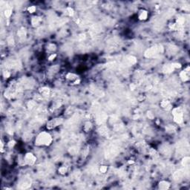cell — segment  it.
<instances>
[{"instance_id": "cell-17", "label": "cell", "mask_w": 190, "mask_h": 190, "mask_svg": "<svg viewBox=\"0 0 190 190\" xmlns=\"http://www.w3.org/2000/svg\"><path fill=\"white\" fill-rule=\"evenodd\" d=\"M68 11L69 16H73L74 15V10H73L72 8H68Z\"/></svg>"}, {"instance_id": "cell-6", "label": "cell", "mask_w": 190, "mask_h": 190, "mask_svg": "<svg viewBox=\"0 0 190 190\" xmlns=\"http://www.w3.org/2000/svg\"><path fill=\"white\" fill-rule=\"evenodd\" d=\"M59 123V120H57V119H54V120H50L47 124V128L52 129L53 128L56 126Z\"/></svg>"}, {"instance_id": "cell-4", "label": "cell", "mask_w": 190, "mask_h": 190, "mask_svg": "<svg viewBox=\"0 0 190 190\" xmlns=\"http://www.w3.org/2000/svg\"><path fill=\"white\" fill-rule=\"evenodd\" d=\"M36 161V158L31 153H28L25 156V162L28 165H33Z\"/></svg>"}, {"instance_id": "cell-1", "label": "cell", "mask_w": 190, "mask_h": 190, "mask_svg": "<svg viewBox=\"0 0 190 190\" xmlns=\"http://www.w3.org/2000/svg\"><path fill=\"white\" fill-rule=\"evenodd\" d=\"M52 141L51 136L47 132L40 133L35 140V143L38 146H48Z\"/></svg>"}, {"instance_id": "cell-15", "label": "cell", "mask_w": 190, "mask_h": 190, "mask_svg": "<svg viewBox=\"0 0 190 190\" xmlns=\"http://www.w3.org/2000/svg\"><path fill=\"white\" fill-rule=\"evenodd\" d=\"M59 172H60L61 174H65L67 172V169L65 167H61L60 169H59Z\"/></svg>"}, {"instance_id": "cell-14", "label": "cell", "mask_w": 190, "mask_h": 190, "mask_svg": "<svg viewBox=\"0 0 190 190\" xmlns=\"http://www.w3.org/2000/svg\"><path fill=\"white\" fill-rule=\"evenodd\" d=\"M28 11H29V13L32 14V13H33V12L36 11V7H35V6H30V7L28 8Z\"/></svg>"}, {"instance_id": "cell-12", "label": "cell", "mask_w": 190, "mask_h": 190, "mask_svg": "<svg viewBox=\"0 0 190 190\" xmlns=\"http://www.w3.org/2000/svg\"><path fill=\"white\" fill-rule=\"evenodd\" d=\"M40 19H39L38 17H33L32 19V24H33V25H37L40 22Z\"/></svg>"}, {"instance_id": "cell-9", "label": "cell", "mask_w": 190, "mask_h": 190, "mask_svg": "<svg viewBox=\"0 0 190 190\" xmlns=\"http://www.w3.org/2000/svg\"><path fill=\"white\" fill-rule=\"evenodd\" d=\"M161 106L163 107V109H166L167 110H170L172 109V105L170 104V103L167 100H163L161 103Z\"/></svg>"}, {"instance_id": "cell-7", "label": "cell", "mask_w": 190, "mask_h": 190, "mask_svg": "<svg viewBox=\"0 0 190 190\" xmlns=\"http://www.w3.org/2000/svg\"><path fill=\"white\" fill-rule=\"evenodd\" d=\"M138 18L140 20H146L148 18V12L145 10H140L138 14Z\"/></svg>"}, {"instance_id": "cell-18", "label": "cell", "mask_w": 190, "mask_h": 190, "mask_svg": "<svg viewBox=\"0 0 190 190\" xmlns=\"http://www.w3.org/2000/svg\"><path fill=\"white\" fill-rule=\"evenodd\" d=\"M56 57V54H51L50 56H49V60H52V59H54V58Z\"/></svg>"}, {"instance_id": "cell-10", "label": "cell", "mask_w": 190, "mask_h": 190, "mask_svg": "<svg viewBox=\"0 0 190 190\" xmlns=\"http://www.w3.org/2000/svg\"><path fill=\"white\" fill-rule=\"evenodd\" d=\"M159 188L160 189H167L169 188V183L166 181H161L159 183Z\"/></svg>"}, {"instance_id": "cell-3", "label": "cell", "mask_w": 190, "mask_h": 190, "mask_svg": "<svg viewBox=\"0 0 190 190\" xmlns=\"http://www.w3.org/2000/svg\"><path fill=\"white\" fill-rule=\"evenodd\" d=\"M160 46L159 48H157V47H152L151 48L148 49L146 52H145V56L146 57H151L155 55L158 52H160Z\"/></svg>"}, {"instance_id": "cell-16", "label": "cell", "mask_w": 190, "mask_h": 190, "mask_svg": "<svg viewBox=\"0 0 190 190\" xmlns=\"http://www.w3.org/2000/svg\"><path fill=\"white\" fill-rule=\"evenodd\" d=\"M100 170V172H101L102 173H105V172L107 171V166H101Z\"/></svg>"}, {"instance_id": "cell-8", "label": "cell", "mask_w": 190, "mask_h": 190, "mask_svg": "<svg viewBox=\"0 0 190 190\" xmlns=\"http://www.w3.org/2000/svg\"><path fill=\"white\" fill-rule=\"evenodd\" d=\"M174 70V68L172 64H171V65H166L163 68V72H165V73H171V72H172Z\"/></svg>"}, {"instance_id": "cell-5", "label": "cell", "mask_w": 190, "mask_h": 190, "mask_svg": "<svg viewBox=\"0 0 190 190\" xmlns=\"http://www.w3.org/2000/svg\"><path fill=\"white\" fill-rule=\"evenodd\" d=\"M189 68L187 67L186 70L181 71V74H180L181 78L182 80L184 81V82H185V81H187V80L189 79Z\"/></svg>"}, {"instance_id": "cell-13", "label": "cell", "mask_w": 190, "mask_h": 190, "mask_svg": "<svg viewBox=\"0 0 190 190\" xmlns=\"http://www.w3.org/2000/svg\"><path fill=\"white\" fill-rule=\"evenodd\" d=\"M5 15L6 17H9L11 15V10L10 9H6L5 11Z\"/></svg>"}, {"instance_id": "cell-11", "label": "cell", "mask_w": 190, "mask_h": 190, "mask_svg": "<svg viewBox=\"0 0 190 190\" xmlns=\"http://www.w3.org/2000/svg\"><path fill=\"white\" fill-rule=\"evenodd\" d=\"M49 91H50L48 88H42L40 89V92L42 96H46V95H48L49 94Z\"/></svg>"}, {"instance_id": "cell-2", "label": "cell", "mask_w": 190, "mask_h": 190, "mask_svg": "<svg viewBox=\"0 0 190 190\" xmlns=\"http://www.w3.org/2000/svg\"><path fill=\"white\" fill-rule=\"evenodd\" d=\"M172 114L174 116V120L178 123L180 124L181 123H183V111L182 110L180 109V108H176V109H174L173 111H172Z\"/></svg>"}]
</instances>
